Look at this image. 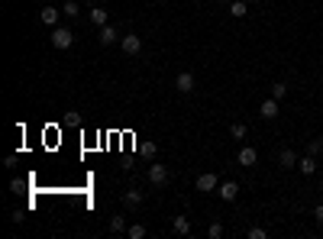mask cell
<instances>
[{"mask_svg": "<svg viewBox=\"0 0 323 239\" xmlns=\"http://www.w3.org/2000/svg\"><path fill=\"white\" fill-rule=\"evenodd\" d=\"M52 46L55 49H71L75 46V36L68 26H52Z\"/></svg>", "mask_w": 323, "mask_h": 239, "instance_id": "1", "label": "cell"}, {"mask_svg": "<svg viewBox=\"0 0 323 239\" xmlns=\"http://www.w3.org/2000/svg\"><path fill=\"white\" fill-rule=\"evenodd\" d=\"M194 188L200 191V194H217V188H220V178H217L213 172H204V175H197V181H194Z\"/></svg>", "mask_w": 323, "mask_h": 239, "instance_id": "2", "label": "cell"}, {"mask_svg": "<svg viewBox=\"0 0 323 239\" xmlns=\"http://www.w3.org/2000/svg\"><path fill=\"white\" fill-rule=\"evenodd\" d=\"M149 184L152 188H165V184H168V168L149 162Z\"/></svg>", "mask_w": 323, "mask_h": 239, "instance_id": "3", "label": "cell"}, {"mask_svg": "<svg viewBox=\"0 0 323 239\" xmlns=\"http://www.w3.org/2000/svg\"><path fill=\"white\" fill-rule=\"evenodd\" d=\"M97 39H100V46H113V42H120L123 36H120V29L113 23H107V26H100V29H97Z\"/></svg>", "mask_w": 323, "mask_h": 239, "instance_id": "4", "label": "cell"}, {"mask_svg": "<svg viewBox=\"0 0 323 239\" xmlns=\"http://www.w3.org/2000/svg\"><path fill=\"white\" fill-rule=\"evenodd\" d=\"M142 200H146V194L139 191V188L123 191V207H126V210H139V207H142Z\"/></svg>", "mask_w": 323, "mask_h": 239, "instance_id": "5", "label": "cell"}, {"mask_svg": "<svg viewBox=\"0 0 323 239\" xmlns=\"http://www.w3.org/2000/svg\"><path fill=\"white\" fill-rule=\"evenodd\" d=\"M120 46H123L126 55H139V52H142V39H139L136 32H126V36L120 39Z\"/></svg>", "mask_w": 323, "mask_h": 239, "instance_id": "6", "label": "cell"}, {"mask_svg": "<svg viewBox=\"0 0 323 239\" xmlns=\"http://www.w3.org/2000/svg\"><path fill=\"white\" fill-rule=\"evenodd\" d=\"M194 84L197 81H194V75H191V72H181L178 78H174V87H178L181 94H191V91H194Z\"/></svg>", "mask_w": 323, "mask_h": 239, "instance_id": "7", "label": "cell"}, {"mask_svg": "<svg viewBox=\"0 0 323 239\" xmlns=\"http://www.w3.org/2000/svg\"><path fill=\"white\" fill-rule=\"evenodd\" d=\"M259 117H262V120H278V100H275V97L262 100V107H259Z\"/></svg>", "mask_w": 323, "mask_h": 239, "instance_id": "8", "label": "cell"}, {"mask_svg": "<svg viewBox=\"0 0 323 239\" xmlns=\"http://www.w3.org/2000/svg\"><path fill=\"white\" fill-rule=\"evenodd\" d=\"M217 194H220V200H236L239 197V184L236 181H223L220 188H217Z\"/></svg>", "mask_w": 323, "mask_h": 239, "instance_id": "9", "label": "cell"}, {"mask_svg": "<svg viewBox=\"0 0 323 239\" xmlns=\"http://www.w3.org/2000/svg\"><path fill=\"white\" fill-rule=\"evenodd\" d=\"M58 16H65V13H62V10H55V7H49V4L39 10V20L46 23V26H58Z\"/></svg>", "mask_w": 323, "mask_h": 239, "instance_id": "10", "label": "cell"}, {"mask_svg": "<svg viewBox=\"0 0 323 239\" xmlns=\"http://www.w3.org/2000/svg\"><path fill=\"white\" fill-rule=\"evenodd\" d=\"M256 162H259V152H256L252 146H242V149H239V165H242V168H252Z\"/></svg>", "mask_w": 323, "mask_h": 239, "instance_id": "11", "label": "cell"}, {"mask_svg": "<svg viewBox=\"0 0 323 239\" xmlns=\"http://www.w3.org/2000/svg\"><path fill=\"white\" fill-rule=\"evenodd\" d=\"M278 165L281 168H298V152H294V149H281V152H278Z\"/></svg>", "mask_w": 323, "mask_h": 239, "instance_id": "12", "label": "cell"}, {"mask_svg": "<svg viewBox=\"0 0 323 239\" xmlns=\"http://www.w3.org/2000/svg\"><path fill=\"white\" fill-rule=\"evenodd\" d=\"M226 10H230V16L242 20V16L249 13V4H246V0H230V4H226Z\"/></svg>", "mask_w": 323, "mask_h": 239, "instance_id": "13", "label": "cell"}, {"mask_svg": "<svg viewBox=\"0 0 323 239\" xmlns=\"http://www.w3.org/2000/svg\"><path fill=\"white\" fill-rule=\"evenodd\" d=\"M87 20H91V23L100 29V26H107V23H110V16H107V10H103V7H94V10L87 13Z\"/></svg>", "mask_w": 323, "mask_h": 239, "instance_id": "14", "label": "cell"}, {"mask_svg": "<svg viewBox=\"0 0 323 239\" xmlns=\"http://www.w3.org/2000/svg\"><path fill=\"white\" fill-rule=\"evenodd\" d=\"M298 168H301V175H313V172H317V155H301Z\"/></svg>", "mask_w": 323, "mask_h": 239, "instance_id": "15", "label": "cell"}, {"mask_svg": "<svg viewBox=\"0 0 323 239\" xmlns=\"http://www.w3.org/2000/svg\"><path fill=\"white\" fill-rule=\"evenodd\" d=\"M126 229H129V226H126V217H123V214H113V217H110V233L123 236Z\"/></svg>", "mask_w": 323, "mask_h": 239, "instance_id": "16", "label": "cell"}, {"mask_svg": "<svg viewBox=\"0 0 323 239\" xmlns=\"http://www.w3.org/2000/svg\"><path fill=\"white\" fill-rule=\"evenodd\" d=\"M171 229H174L178 236H191V220H188V217H174Z\"/></svg>", "mask_w": 323, "mask_h": 239, "instance_id": "17", "label": "cell"}, {"mask_svg": "<svg viewBox=\"0 0 323 239\" xmlns=\"http://www.w3.org/2000/svg\"><path fill=\"white\" fill-rule=\"evenodd\" d=\"M62 13L68 16V20H78V13H81V7H78V0H65V4H62Z\"/></svg>", "mask_w": 323, "mask_h": 239, "instance_id": "18", "label": "cell"}, {"mask_svg": "<svg viewBox=\"0 0 323 239\" xmlns=\"http://www.w3.org/2000/svg\"><path fill=\"white\" fill-rule=\"evenodd\" d=\"M139 152H142V155H146V158H149V162H152V158L159 155V146H155L152 139H149V143H142V146H139Z\"/></svg>", "mask_w": 323, "mask_h": 239, "instance_id": "19", "label": "cell"}, {"mask_svg": "<svg viewBox=\"0 0 323 239\" xmlns=\"http://www.w3.org/2000/svg\"><path fill=\"white\" fill-rule=\"evenodd\" d=\"M126 236H129V239H146V226H142V223H133V226L126 229Z\"/></svg>", "mask_w": 323, "mask_h": 239, "instance_id": "20", "label": "cell"}, {"mask_svg": "<svg viewBox=\"0 0 323 239\" xmlns=\"http://www.w3.org/2000/svg\"><path fill=\"white\" fill-rule=\"evenodd\" d=\"M246 132H249L246 123H233V126H230V136H233V139H246Z\"/></svg>", "mask_w": 323, "mask_h": 239, "instance_id": "21", "label": "cell"}, {"mask_svg": "<svg viewBox=\"0 0 323 239\" xmlns=\"http://www.w3.org/2000/svg\"><path fill=\"white\" fill-rule=\"evenodd\" d=\"M284 94H288V84H284V81H275V84H272V97H275V100H281Z\"/></svg>", "mask_w": 323, "mask_h": 239, "instance_id": "22", "label": "cell"}, {"mask_svg": "<svg viewBox=\"0 0 323 239\" xmlns=\"http://www.w3.org/2000/svg\"><path fill=\"white\" fill-rule=\"evenodd\" d=\"M323 152V139H310L307 143V155H320Z\"/></svg>", "mask_w": 323, "mask_h": 239, "instance_id": "23", "label": "cell"}, {"mask_svg": "<svg viewBox=\"0 0 323 239\" xmlns=\"http://www.w3.org/2000/svg\"><path fill=\"white\" fill-rule=\"evenodd\" d=\"M207 236H210V239H223V223H210V226H207Z\"/></svg>", "mask_w": 323, "mask_h": 239, "instance_id": "24", "label": "cell"}, {"mask_svg": "<svg viewBox=\"0 0 323 239\" xmlns=\"http://www.w3.org/2000/svg\"><path fill=\"white\" fill-rule=\"evenodd\" d=\"M268 236V229H262V226H249V239H265Z\"/></svg>", "mask_w": 323, "mask_h": 239, "instance_id": "25", "label": "cell"}, {"mask_svg": "<svg viewBox=\"0 0 323 239\" xmlns=\"http://www.w3.org/2000/svg\"><path fill=\"white\" fill-rule=\"evenodd\" d=\"M313 220H317V223H323V203H317V207H313Z\"/></svg>", "mask_w": 323, "mask_h": 239, "instance_id": "26", "label": "cell"}, {"mask_svg": "<svg viewBox=\"0 0 323 239\" xmlns=\"http://www.w3.org/2000/svg\"><path fill=\"white\" fill-rule=\"evenodd\" d=\"M220 4H230V0H220Z\"/></svg>", "mask_w": 323, "mask_h": 239, "instance_id": "27", "label": "cell"}, {"mask_svg": "<svg viewBox=\"0 0 323 239\" xmlns=\"http://www.w3.org/2000/svg\"><path fill=\"white\" fill-rule=\"evenodd\" d=\"M246 4H256V0H246Z\"/></svg>", "mask_w": 323, "mask_h": 239, "instance_id": "28", "label": "cell"}]
</instances>
